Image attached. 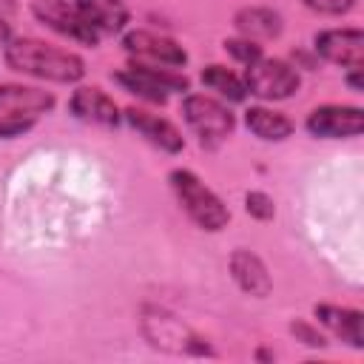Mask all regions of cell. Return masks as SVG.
Returning a JSON list of instances; mask_svg holds the SVG:
<instances>
[{
    "instance_id": "1",
    "label": "cell",
    "mask_w": 364,
    "mask_h": 364,
    "mask_svg": "<svg viewBox=\"0 0 364 364\" xmlns=\"http://www.w3.org/2000/svg\"><path fill=\"white\" fill-rule=\"evenodd\" d=\"M6 63L14 71H23L40 80H54V82H77L85 74L82 60L77 54L54 48L34 37H17L6 43Z\"/></svg>"
},
{
    "instance_id": "2",
    "label": "cell",
    "mask_w": 364,
    "mask_h": 364,
    "mask_svg": "<svg viewBox=\"0 0 364 364\" xmlns=\"http://www.w3.org/2000/svg\"><path fill=\"white\" fill-rule=\"evenodd\" d=\"M171 188L179 199V205L185 208V213L205 230H222L230 219L228 208L222 205V199L202 185V179L191 171H173L171 173Z\"/></svg>"
},
{
    "instance_id": "3",
    "label": "cell",
    "mask_w": 364,
    "mask_h": 364,
    "mask_svg": "<svg viewBox=\"0 0 364 364\" xmlns=\"http://www.w3.org/2000/svg\"><path fill=\"white\" fill-rule=\"evenodd\" d=\"M142 333L148 336V341L154 347H162L168 353H210V347L193 330H188L176 316H171L165 310H154V307L145 310Z\"/></svg>"
},
{
    "instance_id": "4",
    "label": "cell",
    "mask_w": 364,
    "mask_h": 364,
    "mask_svg": "<svg viewBox=\"0 0 364 364\" xmlns=\"http://www.w3.org/2000/svg\"><path fill=\"white\" fill-rule=\"evenodd\" d=\"M182 114L188 125L202 136V145H219L233 131V114L213 97H205V94L185 97Z\"/></svg>"
},
{
    "instance_id": "5",
    "label": "cell",
    "mask_w": 364,
    "mask_h": 364,
    "mask_svg": "<svg viewBox=\"0 0 364 364\" xmlns=\"http://www.w3.org/2000/svg\"><path fill=\"white\" fill-rule=\"evenodd\" d=\"M245 88L262 100H287L299 88V74L282 60H253L245 71Z\"/></svg>"
},
{
    "instance_id": "6",
    "label": "cell",
    "mask_w": 364,
    "mask_h": 364,
    "mask_svg": "<svg viewBox=\"0 0 364 364\" xmlns=\"http://www.w3.org/2000/svg\"><path fill=\"white\" fill-rule=\"evenodd\" d=\"M114 80L119 85H125L128 91L151 100V102H165L171 91H185L188 80L179 74H171L168 68H156V65H131L128 71H117Z\"/></svg>"
},
{
    "instance_id": "7",
    "label": "cell",
    "mask_w": 364,
    "mask_h": 364,
    "mask_svg": "<svg viewBox=\"0 0 364 364\" xmlns=\"http://www.w3.org/2000/svg\"><path fill=\"white\" fill-rule=\"evenodd\" d=\"M31 11L40 23L51 26L54 31L71 37V40H80L85 46H94L100 40V34L82 20V14L77 11V6H68L65 0H34L31 3Z\"/></svg>"
},
{
    "instance_id": "8",
    "label": "cell",
    "mask_w": 364,
    "mask_h": 364,
    "mask_svg": "<svg viewBox=\"0 0 364 364\" xmlns=\"http://www.w3.org/2000/svg\"><path fill=\"white\" fill-rule=\"evenodd\" d=\"M125 51L134 54L142 65H162V68H179L185 65L188 54L182 51V46H176L168 37H159L154 31H131L122 40Z\"/></svg>"
},
{
    "instance_id": "9",
    "label": "cell",
    "mask_w": 364,
    "mask_h": 364,
    "mask_svg": "<svg viewBox=\"0 0 364 364\" xmlns=\"http://www.w3.org/2000/svg\"><path fill=\"white\" fill-rule=\"evenodd\" d=\"M361 128H364V114L361 108L353 105H321L307 117V131L324 139L358 136Z\"/></svg>"
},
{
    "instance_id": "10",
    "label": "cell",
    "mask_w": 364,
    "mask_h": 364,
    "mask_svg": "<svg viewBox=\"0 0 364 364\" xmlns=\"http://www.w3.org/2000/svg\"><path fill=\"white\" fill-rule=\"evenodd\" d=\"M316 51L336 63V65H347V68H361L364 65V34L358 28H333V31H321L316 37Z\"/></svg>"
},
{
    "instance_id": "11",
    "label": "cell",
    "mask_w": 364,
    "mask_h": 364,
    "mask_svg": "<svg viewBox=\"0 0 364 364\" xmlns=\"http://www.w3.org/2000/svg\"><path fill=\"white\" fill-rule=\"evenodd\" d=\"M68 108L77 119H85V122H97V125L119 122V111H117L114 100L108 94H102L100 88H77Z\"/></svg>"
},
{
    "instance_id": "12",
    "label": "cell",
    "mask_w": 364,
    "mask_h": 364,
    "mask_svg": "<svg viewBox=\"0 0 364 364\" xmlns=\"http://www.w3.org/2000/svg\"><path fill=\"white\" fill-rule=\"evenodd\" d=\"M125 117H128L131 128H136L151 145H156V148H162V151H168V154L182 151V145H185V142H182V134H179L168 119L154 117V114L139 111V108H128Z\"/></svg>"
},
{
    "instance_id": "13",
    "label": "cell",
    "mask_w": 364,
    "mask_h": 364,
    "mask_svg": "<svg viewBox=\"0 0 364 364\" xmlns=\"http://www.w3.org/2000/svg\"><path fill=\"white\" fill-rule=\"evenodd\" d=\"M77 11L97 34H117L128 23V9L122 0H77Z\"/></svg>"
},
{
    "instance_id": "14",
    "label": "cell",
    "mask_w": 364,
    "mask_h": 364,
    "mask_svg": "<svg viewBox=\"0 0 364 364\" xmlns=\"http://www.w3.org/2000/svg\"><path fill=\"white\" fill-rule=\"evenodd\" d=\"M230 273H233L236 284H239L245 293H250V296H259V299H262V296H267L270 287H273L264 262H262L256 253H250V250H236V253L230 256Z\"/></svg>"
},
{
    "instance_id": "15",
    "label": "cell",
    "mask_w": 364,
    "mask_h": 364,
    "mask_svg": "<svg viewBox=\"0 0 364 364\" xmlns=\"http://www.w3.org/2000/svg\"><path fill=\"white\" fill-rule=\"evenodd\" d=\"M54 105V97L26 85H0V111L3 114H26L37 117Z\"/></svg>"
},
{
    "instance_id": "16",
    "label": "cell",
    "mask_w": 364,
    "mask_h": 364,
    "mask_svg": "<svg viewBox=\"0 0 364 364\" xmlns=\"http://www.w3.org/2000/svg\"><path fill=\"white\" fill-rule=\"evenodd\" d=\"M316 318L333 330L341 341H347L350 347H361L364 344V333H361V313L358 310H347V307H333V304H318L316 307Z\"/></svg>"
},
{
    "instance_id": "17",
    "label": "cell",
    "mask_w": 364,
    "mask_h": 364,
    "mask_svg": "<svg viewBox=\"0 0 364 364\" xmlns=\"http://www.w3.org/2000/svg\"><path fill=\"white\" fill-rule=\"evenodd\" d=\"M245 122L259 139H267V142H279V139L290 136V131H293V122L284 114L270 111V108H247Z\"/></svg>"
},
{
    "instance_id": "18",
    "label": "cell",
    "mask_w": 364,
    "mask_h": 364,
    "mask_svg": "<svg viewBox=\"0 0 364 364\" xmlns=\"http://www.w3.org/2000/svg\"><path fill=\"white\" fill-rule=\"evenodd\" d=\"M236 28L247 40H253V37H276L282 31V17L276 11H270V9L253 6V9H242L236 14Z\"/></svg>"
},
{
    "instance_id": "19",
    "label": "cell",
    "mask_w": 364,
    "mask_h": 364,
    "mask_svg": "<svg viewBox=\"0 0 364 364\" xmlns=\"http://www.w3.org/2000/svg\"><path fill=\"white\" fill-rule=\"evenodd\" d=\"M202 82L210 85L213 91H219L222 97L233 100V102H242L245 94H247L245 82H242L236 74H230L228 68H222V65H208V68L202 71Z\"/></svg>"
},
{
    "instance_id": "20",
    "label": "cell",
    "mask_w": 364,
    "mask_h": 364,
    "mask_svg": "<svg viewBox=\"0 0 364 364\" xmlns=\"http://www.w3.org/2000/svg\"><path fill=\"white\" fill-rule=\"evenodd\" d=\"M225 51L230 54V57H236L239 63H253V60H259L262 57V48L253 43V40H225Z\"/></svg>"
},
{
    "instance_id": "21",
    "label": "cell",
    "mask_w": 364,
    "mask_h": 364,
    "mask_svg": "<svg viewBox=\"0 0 364 364\" xmlns=\"http://www.w3.org/2000/svg\"><path fill=\"white\" fill-rule=\"evenodd\" d=\"M245 208H247V213L250 216H256V219H273V199L267 196V193H262V191H253V193H247L245 196Z\"/></svg>"
},
{
    "instance_id": "22",
    "label": "cell",
    "mask_w": 364,
    "mask_h": 364,
    "mask_svg": "<svg viewBox=\"0 0 364 364\" xmlns=\"http://www.w3.org/2000/svg\"><path fill=\"white\" fill-rule=\"evenodd\" d=\"M34 125V117L26 114H3L0 117V136H20Z\"/></svg>"
},
{
    "instance_id": "23",
    "label": "cell",
    "mask_w": 364,
    "mask_h": 364,
    "mask_svg": "<svg viewBox=\"0 0 364 364\" xmlns=\"http://www.w3.org/2000/svg\"><path fill=\"white\" fill-rule=\"evenodd\" d=\"M304 3L321 14H344L353 9V0H304Z\"/></svg>"
},
{
    "instance_id": "24",
    "label": "cell",
    "mask_w": 364,
    "mask_h": 364,
    "mask_svg": "<svg viewBox=\"0 0 364 364\" xmlns=\"http://www.w3.org/2000/svg\"><path fill=\"white\" fill-rule=\"evenodd\" d=\"M290 330H293L304 344H310V347H324V344H327V341H324V338H321L310 324H304V321H293V324H290Z\"/></svg>"
},
{
    "instance_id": "25",
    "label": "cell",
    "mask_w": 364,
    "mask_h": 364,
    "mask_svg": "<svg viewBox=\"0 0 364 364\" xmlns=\"http://www.w3.org/2000/svg\"><path fill=\"white\" fill-rule=\"evenodd\" d=\"M14 11V0H0V20H6Z\"/></svg>"
},
{
    "instance_id": "26",
    "label": "cell",
    "mask_w": 364,
    "mask_h": 364,
    "mask_svg": "<svg viewBox=\"0 0 364 364\" xmlns=\"http://www.w3.org/2000/svg\"><path fill=\"white\" fill-rule=\"evenodd\" d=\"M9 43V26H6V20H0V46H6Z\"/></svg>"
}]
</instances>
